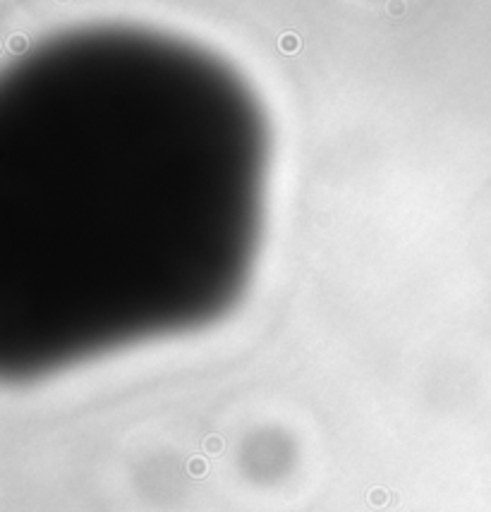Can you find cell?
<instances>
[{"mask_svg":"<svg viewBox=\"0 0 491 512\" xmlns=\"http://www.w3.org/2000/svg\"><path fill=\"white\" fill-rule=\"evenodd\" d=\"M8 48H10L12 53H24V51H27V39H24L22 34H12L10 39H8Z\"/></svg>","mask_w":491,"mask_h":512,"instance_id":"7a4b0ae2","label":"cell"},{"mask_svg":"<svg viewBox=\"0 0 491 512\" xmlns=\"http://www.w3.org/2000/svg\"><path fill=\"white\" fill-rule=\"evenodd\" d=\"M386 10H388V15H393V17H403L405 10H407V5H405V0H388Z\"/></svg>","mask_w":491,"mask_h":512,"instance_id":"3957f363","label":"cell"},{"mask_svg":"<svg viewBox=\"0 0 491 512\" xmlns=\"http://www.w3.org/2000/svg\"><path fill=\"white\" fill-rule=\"evenodd\" d=\"M278 48H281L283 53H288V55L297 53V51H300V36H297V34H293V32L283 34V36H281V41H278Z\"/></svg>","mask_w":491,"mask_h":512,"instance_id":"6da1fadb","label":"cell"}]
</instances>
